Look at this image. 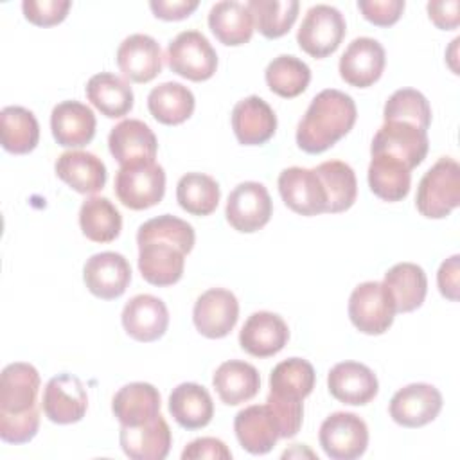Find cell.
I'll return each mask as SVG.
<instances>
[{
    "label": "cell",
    "instance_id": "cell-1",
    "mask_svg": "<svg viewBox=\"0 0 460 460\" xmlns=\"http://www.w3.org/2000/svg\"><path fill=\"white\" fill-rule=\"evenodd\" d=\"M194 228L171 214L147 219L138 226V270L146 282L165 288L176 284L185 268V255L194 248Z\"/></svg>",
    "mask_w": 460,
    "mask_h": 460
},
{
    "label": "cell",
    "instance_id": "cell-2",
    "mask_svg": "<svg viewBox=\"0 0 460 460\" xmlns=\"http://www.w3.org/2000/svg\"><path fill=\"white\" fill-rule=\"evenodd\" d=\"M358 119V108L352 97L336 88L316 93L296 126V146L318 155L343 138Z\"/></svg>",
    "mask_w": 460,
    "mask_h": 460
},
{
    "label": "cell",
    "instance_id": "cell-3",
    "mask_svg": "<svg viewBox=\"0 0 460 460\" xmlns=\"http://www.w3.org/2000/svg\"><path fill=\"white\" fill-rule=\"evenodd\" d=\"M417 210L429 219H442L460 205V165L449 156L438 158L420 178Z\"/></svg>",
    "mask_w": 460,
    "mask_h": 460
},
{
    "label": "cell",
    "instance_id": "cell-4",
    "mask_svg": "<svg viewBox=\"0 0 460 460\" xmlns=\"http://www.w3.org/2000/svg\"><path fill=\"white\" fill-rule=\"evenodd\" d=\"M395 313L394 296L383 282H361L350 293L349 318L363 334L377 336L386 332L394 323Z\"/></svg>",
    "mask_w": 460,
    "mask_h": 460
},
{
    "label": "cell",
    "instance_id": "cell-5",
    "mask_svg": "<svg viewBox=\"0 0 460 460\" xmlns=\"http://www.w3.org/2000/svg\"><path fill=\"white\" fill-rule=\"evenodd\" d=\"M347 32V23L343 14L327 4L313 5L296 32L298 47L311 58L322 59L331 56Z\"/></svg>",
    "mask_w": 460,
    "mask_h": 460
},
{
    "label": "cell",
    "instance_id": "cell-6",
    "mask_svg": "<svg viewBox=\"0 0 460 460\" xmlns=\"http://www.w3.org/2000/svg\"><path fill=\"white\" fill-rule=\"evenodd\" d=\"M165 59L174 74L194 83L210 79L217 68V54L199 31H183L171 40Z\"/></svg>",
    "mask_w": 460,
    "mask_h": 460
},
{
    "label": "cell",
    "instance_id": "cell-7",
    "mask_svg": "<svg viewBox=\"0 0 460 460\" xmlns=\"http://www.w3.org/2000/svg\"><path fill=\"white\" fill-rule=\"evenodd\" d=\"M115 194L131 210L155 207L165 194L164 167L156 162L120 167L115 174Z\"/></svg>",
    "mask_w": 460,
    "mask_h": 460
},
{
    "label": "cell",
    "instance_id": "cell-8",
    "mask_svg": "<svg viewBox=\"0 0 460 460\" xmlns=\"http://www.w3.org/2000/svg\"><path fill=\"white\" fill-rule=\"evenodd\" d=\"M320 446L331 460H356L368 446L367 422L350 411H334L320 426Z\"/></svg>",
    "mask_w": 460,
    "mask_h": 460
},
{
    "label": "cell",
    "instance_id": "cell-9",
    "mask_svg": "<svg viewBox=\"0 0 460 460\" xmlns=\"http://www.w3.org/2000/svg\"><path fill=\"white\" fill-rule=\"evenodd\" d=\"M40 374L31 363L7 365L0 377V417H23L40 411Z\"/></svg>",
    "mask_w": 460,
    "mask_h": 460
},
{
    "label": "cell",
    "instance_id": "cell-10",
    "mask_svg": "<svg viewBox=\"0 0 460 460\" xmlns=\"http://www.w3.org/2000/svg\"><path fill=\"white\" fill-rule=\"evenodd\" d=\"M428 131L402 120L385 122L374 135L370 155H388L401 160L408 169L417 167L428 155Z\"/></svg>",
    "mask_w": 460,
    "mask_h": 460
},
{
    "label": "cell",
    "instance_id": "cell-11",
    "mask_svg": "<svg viewBox=\"0 0 460 460\" xmlns=\"http://www.w3.org/2000/svg\"><path fill=\"white\" fill-rule=\"evenodd\" d=\"M273 214L268 189L259 181L239 183L226 199L225 216L230 226L243 234L261 230Z\"/></svg>",
    "mask_w": 460,
    "mask_h": 460
},
{
    "label": "cell",
    "instance_id": "cell-12",
    "mask_svg": "<svg viewBox=\"0 0 460 460\" xmlns=\"http://www.w3.org/2000/svg\"><path fill=\"white\" fill-rule=\"evenodd\" d=\"M279 192L288 208L300 216H318L327 208V192L314 169L288 167L279 174Z\"/></svg>",
    "mask_w": 460,
    "mask_h": 460
},
{
    "label": "cell",
    "instance_id": "cell-13",
    "mask_svg": "<svg viewBox=\"0 0 460 460\" xmlns=\"http://www.w3.org/2000/svg\"><path fill=\"white\" fill-rule=\"evenodd\" d=\"M239 318V302L230 289L210 288L201 293L192 309V322L199 334L219 340L230 334Z\"/></svg>",
    "mask_w": 460,
    "mask_h": 460
},
{
    "label": "cell",
    "instance_id": "cell-14",
    "mask_svg": "<svg viewBox=\"0 0 460 460\" xmlns=\"http://www.w3.org/2000/svg\"><path fill=\"white\" fill-rule=\"evenodd\" d=\"M442 410L440 392L428 383H411L397 390L388 411L394 422L404 428H420L437 419Z\"/></svg>",
    "mask_w": 460,
    "mask_h": 460
},
{
    "label": "cell",
    "instance_id": "cell-15",
    "mask_svg": "<svg viewBox=\"0 0 460 460\" xmlns=\"http://www.w3.org/2000/svg\"><path fill=\"white\" fill-rule=\"evenodd\" d=\"M41 408L50 422H79L88 408V395L81 379L72 374H59L49 379L43 390Z\"/></svg>",
    "mask_w": 460,
    "mask_h": 460
},
{
    "label": "cell",
    "instance_id": "cell-16",
    "mask_svg": "<svg viewBox=\"0 0 460 460\" xmlns=\"http://www.w3.org/2000/svg\"><path fill=\"white\" fill-rule=\"evenodd\" d=\"M108 147L119 165L126 167L155 162L158 142L146 122L138 119H126L111 128Z\"/></svg>",
    "mask_w": 460,
    "mask_h": 460
},
{
    "label": "cell",
    "instance_id": "cell-17",
    "mask_svg": "<svg viewBox=\"0 0 460 460\" xmlns=\"http://www.w3.org/2000/svg\"><path fill=\"white\" fill-rule=\"evenodd\" d=\"M386 63V54L383 45L374 38H356L349 43L340 58V75L341 79L356 88L372 86L383 74Z\"/></svg>",
    "mask_w": 460,
    "mask_h": 460
},
{
    "label": "cell",
    "instance_id": "cell-18",
    "mask_svg": "<svg viewBox=\"0 0 460 460\" xmlns=\"http://www.w3.org/2000/svg\"><path fill=\"white\" fill-rule=\"evenodd\" d=\"M83 280L88 291L97 298L113 300L128 289L131 266L128 259L117 252H101L84 262Z\"/></svg>",
    "mask_w": 460,
    "mask_h": 460
},
{
    "label": "cell",
    "instance_id": "cell-19",
    "mask_svg": "<svg viewBox=\"0 0 460 460\" xmlns=\"http://www.w3.org/2000/svg\"><path fill=\"white\" fill-rule=\"evenodd\" d=\"M327 388L336 401L350 406H363L377 395L379 381L367 365L341 361L329 370Z\"/></svg>",
    "mask_w": 460,
    "mask_h": 460
},
{
    "label": "cell",
    "instance_id": "cell-20",
    "mask_svg": "<svg viewBox=\"0 0 460 460\" xmlns=\"http://www.w3.org/2000/svg\"><path fill=\"white\" fill-rule=\"evenodd\" d=\"M289 340V329L282 316L270 311H257L248 316L241 332L239 345L255 358H270L280 352Z\"/></svg>",
    "mask_w": 460,
    "mask_h": 460
},
{
    "label": "cell",
    "instance_id": "cell-21",
    "mask_svg": "<svg viewBox=\"0 0 460 460\" xmlns=\"http://www.w3.org/2000/svg\"><path fill=\"white\" fill-rule=\"evenodd\" d=\"M122 327L137 341L149 343L162 338L169 327V311L155 295H135L122 309Z\"/></svg>",
    "mask_w": 460,
    "mask_h": 460
},
{
    "label": "cell",
    "instance_id": "cell-22",
    "mask_svg": "<svg viewBox=\"0 0 460 460\" xmlns=\"http://www.w3.org/2000/svg\"><path fill=\"white\" fill-rule=\"evenodd\" d=\"M117 65L129 81L149 83L162 72V49L147 34H131L117 49Z\"/></svg>",
    "mask_w": 460,
    "mask_h": 460
},
{
    "label": "cell",
    "instance_id": "cell-23",
    "mask_svg": "<svg viewBox=\"0 0 460 460\" xmlns=\"http://www.w3.org/2000/svg\"><path fill=\"white\" fill-rule=\"evenodd\" d=\"M232 129L239 144L261 146L275 135L277 115L264 99L250 95L234 106Z\"/></svg>",
    "mask_w": 460,
    "mask_h": 460
},
{
    "label": "cell",
    "instance_id": "cell-24",
    "mask_svg": "<svg viewBox=\"0 0 460 460\" xmlns=\"http://www.w3.org/2000/svg\"><path fill=\"white\" fill-rule=\"evenodd\" d=\"M119 442L131 460H164L169 455L172 435L165 419L158 413L140 426H120Z\"/></svg>",
    "mask_w": 460,
    "mask_h": 460
},
{
    "label": "cell",
    "instance_id": "cell-25",
    "mask_svg": "<svg viewBox=\"0 0 460 460\" xmlns=\"http://www.w3.org/2000/svg\"><path fill=\"white\" fill-rule=\"evenodd\" d=\"M234 431L243 449L252 455H266L280 438L277 420L268 404L243 408L234 419Z\"/></svg>",
    "mask_w": 460,
    "mask_h": 460
},
{
    "label": "cell",
    "instance_id": "cell-26",
    "mask_svg": "<svg viewBox=\"0 0 460 460\" xmlns=\"http://www.w3.org/2000/svg\"><path fill=\"white\" fill-rule=\"evenodd\" d=\"M95 115L79 101H63L50 113L54 140L63 147H83L95 137Z\"/></svg>",
    "mask_w": 460,
    "mask_h": 460
},
{
    "label": "cell",
    "instance_id": "cell-27",
    "mask_svg": "<svg viewBox=\"0 0 460 460\" xmlns=\"http://www.w3.org/2000/svg\"><path fill=\"white\" fill-rule=\"evenodd\" d=\"M56 174L79 194H95L106 183L104 162L88 151H65L56 160Z\"/></svg>",
    "mask_w": 460,
    "mask_h": 460
},
{
    "label": "cell",
    "instance_id": "cell-28",
    "mask_svg": "<svg viewBox=\"0 0 460 460\" xmlns=\"http://www.w3.org/2000/svg\"><path fill=\"white\" fill-rule=\"evenodd\" d=\"M160 394L151 383L124 385L111 399V411L120 426H140L160 413Z\"/></svg>",
    "mask_w": 460,
    "mask_h": 460
},
{
    "label": "cell",
    "instance_id": "cell-29",
    "mask_svg": "<svg viewBox=\"0 0 460 460\" xmlns=\"http://www.w3.org/2000/svg\"><path fill=\"white\" fill-rule=\"evenodd\" d=\"M212 385L225 404L237 406L257 395L261 388V376L253 365L230 359L216 368Z\"/></svg>",
    "mask_w": 460,
    "mask_h": 460
},
{
    "label": "cell",
    "instance_id": "cell-30",
    "mask_svg": "<svg viewBox=\"0 0 460 460\" xmlns=\"http://www.w3.org/2000/svg\"><path fill=\"white\" fill-rule=\"evenodd\" d=\"M169 411L181 428L199 429L212 420L214 402L205 386L181 383L169 395Z\"/></svg>",
    "mask_w": 460,
    "mask_h": 460
},
{
    "label": "cell",
    "instance_id": "cell-31",
    "mask_svg": "<svg viewBox=\"0 0 460 460\" xmlns=\"http://www.w3.org/2000/svg\"><path fill=\"white\" fill-rule=\"evenodd\" d=\"M253 18L248 7L235 0H223L208 11V29L219 43L239 47L252 40Z\"/></svg>",
    "mask_w": 460,
    "mask_h": 460
},
{
    "label": "cell",
    "instance_id": "cell-32",
    "mask_svg": "<svg viewBox=\"0 0 460 460\" xmlns=\"http://www.w3.org/2000/svg\"><path fill=\"white\" fill-rule=\"evenodd\" d=\"M86 99L108 119H120L133 108V90L119 75L101 72L88 79Z\"/></svg>",
    "mask_w": 460,
    "mask_h": 460
},
{
    "label": "cell",
    "instance_id": "cell-33",
    "mask_svg": "<svg viewBox=\"0 0 460 460\" xmlns=\"http://www.w3.org/2000/svg\"><path fill=\"white\" fill-rule=\"evenodd\" d=\"M368 187L385 201H401L408 196L411 185V169L388 155H372L368 165Z\"/></svg>",
    "mask_w": 460,
    "mask_h": 460
},
{
    "label": "cell",
    "instance_id": "cell-34",
    "mask_svg": "<svg viewBox=\"0 0 460 460\" xmlns=\"http://www.w3.org/2000/svg\"><path fill=\"white\" fill-rule=\"evenodd\" d=\"M383 284L394 296L397 313H410L422 305L428 293L424 270L413 262H399L385 273Z\"/></svg>",
    "mask_w": 460,
    "mask_h": 460
},
{
    "label": "cell",
    "instance_id": "cell-35",
    "mask_svg": "<svg viewBox=\"0 0 460 460\" xmlns=\"http://www.w3.org/2000/svg\"><path fill=\"white\" fill-rule=\"evenodd\" d=\"M196 101L192 92L176 81L155 86L147 95V110L155 120L165 126L185 122L194 111Z\"/></svg>",
    "mask_w": 460,
    "mask_h": 460
},
{
    "label": "cell",
    "instance_id": "cell-36",
    "mask_svg": "<svg viewBox=\"0 0 460 460\" xmlns=\"http://www.w3.org/2000/svg\"><path fill=\"white\" fill-rule=\"evenodd\" d=\"M0 140L7 153H31L40 140V124L34 113L23 106H5L0 111Z\"/></svg>",
    "mask_w": 460,
    "mask_h": 460
},
{
    "label": "cell",
    "instance_id": "cell-37",
    "mask_svg": "<svg viewBox=\"0 0 460 460\" xmlns=\"http://www.w3.org/2000/svg\"><path fill=\"white\" fill-rule=\"evenodd\" d=\"M79 226L86 239L111 243L122 230V216L108 198L92 196L79 208Z\"/></svg>",
    "mask_w": 460,
    "mask_h": 460
},
{
    "label": "cell",
    "instance_id": "cell-38",
    "mask_svg": "<svg viewBox=\"0 0 460 460\" xmlns=\"http://www.w3.org/2000/svg\"><path fill=\"white\" fill-rule=\"evenodd\" d=\"M327 192V214L349 210L358 196V181L352 167L341 160H327L314 167Z\"/></svg>",
    "mask_w": 460,
    "mask_h": 460
},
{
    "label": "cell",
    "instance_id": "cell-39",
    "mask_svg": "<svg viewBox=\"0 0 460 460\" xmlns=\"http://www.w3.org/2000/svg\"><path fill=\"white\" fill-rule=\"evenodd\" d=\"M314 368L307 359H284L270 374V394L282 399L304 401L314 388Z\"/></svg>",
    "mask_w": 460,
    "mask_h": 460
},
{
    "label": "cell",
    "instance_id": "cell-40",
    "mask_svg": "<svg viewBox=\"0 0 460 460\" xmlns=\"http://www.w3.org/2000/svg\"><path fill=\"white\" fill-rule=\"evenodd\" d=\"M268 88L284 99L298 97L305 92L311 81L309 66L291 54L273 58L264 70Z\"/></svg>",
    "mask_w": 460,
    "mask_h": 460
},
{
    "label": "cell",
    "instance_id": "cell-41",
    "mask_svg": "<svg viewBox=\"0 0 460 460\" xmlns=\"http://www.w3.org/2000/svg\"><path fill=\"white\" fill-rule=\"evenodd\" d=\"M221 190L217 181L203 172H187L178 180V205L192 216H208L219 205Z\"/></svg>",
    "mask_w": 460,
    "mask_h": 460
},
{
    "label": "cell",
    "instance_id": "cell-42",
    "mask_svg": "<svg viewBox=\"0 0 460 460\" xmlns=\"http://www.w3.org/2000/svg\"><path fill=\"white\" fill-rule=\"evenodd\" d=\"M255 29L268 40L289 32L296 22L300 4L296 0H250L246 4Z\"/></svg>",
    "mask_w": 460,
    "mask_h": 460
},
{
    "label": "cell",
    "instance_id": "cell-43",
    "mask_svg": "<svg viewBox=\"0 0 460 460\" xmlns=\"http://www.w3.org/2000/svg\"><path fill=\"white\" fill-rule=\"evenodd\" d=\"M383 119L388 120H402L410 122L424 131H428L431 124V108L428 99L413 88H401L394 92L383 108Z\"/></svg>",
    "mask_w": 460,
    "mask_h": 460
},
{
    "label": "cell",
    "instance_id": "cell-44",
    "mask_svg": "<svg viewBox=\"0 0 460 460\" xmlns=\"http://www.w3.org/2000/svg\"><path fill=\"white\" fill-rule=\"evenodd\" d=\"M266 404L270 406L277 426L280 438H291L295 437L300 428H302V419H304V402L302 401H291V399H282L268 394Z\"/></svg>",
    "mask_w": 460,
    "mask_h": 460
},
{
    "label": "cell",
    "instance_id": "cell-45",
    "mask_svg": "<svg viewBox=\"0 0 460 460\" xmlns=\"http://www.w3.org/2000/svg\"><path fill=\"white\" fill-rule=\"evenodd\" d=\"M72 4L68 0H23L22 9L25 20L38 27H52L61 23Z\"/></svg>",
    "mask_w": 460,
    "mask_h": 460
},
{
    "label": "cell",
    "instance_id": "cell-46",
    "mask_svg": "<svg viewBox=\"0 0 460 460\" xmlns=\"http://www.w3.org/2000/svg\"><path fill=\"white\" fill-rule=\"evenodd\" d=\"M40 429V411L23 417H0V438L7 444H25Z\"/></svg>",
    "mask_w": 460,
    "mask_h": 460
},
{
    "label": "cell",
    "instance_id": "cell-47",
    "mask_svg": "<svg viewBox=\"0 0 460 460\" xmlns=\"http://www.w3.org/2000/svg\"><path fill=\"white\" fill-rule=\"evenodd\" d=\"M358 9L367 22L377 27H390L401 18L404 0H358Z\"/></svg>",
    "mask_w": 460,
    "mask_h": 460
},
{
    "label": "cell",
    "instance_id": "cell-48",
    "mask_svg": "<svg viewBox=\"0 0 460 460\" xmlns=\"http://www.w3.org/2000/svg\"><path fill=\"white\" fill-rule=\"evenodd\" d=\"M183 460H199V458H212V460H230L232 451L226 444L214 437H201L185 446L181 451Z\"/></svg>",
    "mask_w": 460,
    "mask_h": 460
},
{
    "label": "cell",
    "instance_id": "cell-49",
    "mask_svg": "<svg viewBox=\"0 0 460 460\" xmlns=\"http://www.w3.org/2000/svg\"><path fill=\"white\" fill-rule=\"evenodd\" d=\"M429 20L442 31L456 29L460 23V2L458 0H431L426 5Z\"/></svg>",
    "mask_w": 460,
    "mask_h": 460
},
{
    "label": "cell",
    "instance_id": "cell-50",
    "mask_svg": "<svg viewBox=\"0 0 460 460\" xmlns=\"http://www.w3.org/2000/svg\"><path fill=\"white\" fill-rule=\"evenodd\" d=\"M198 0H151L149 7L153 14L165 22L185 20L198 9Z\"/></svg>",
    "mask_w": 460,
    "mask_h": 460
},
{
    "label": "cell",
    "instance_id": "cell-51",
    "mask_svg": "<svg viewBox=\"0 0 460 460\" xmlns=\"http://www.w3.org/2000/svg\"><path fill=\"white\" fill-rule=\"evenodd\" d=\"M458 255H451L449 259H446L437 273V284H438V291L442 293V296H446L447 300H458Z\"/></svg>",
    "mask_w": 460,
    "mask_h": 460
}]
</instances>
